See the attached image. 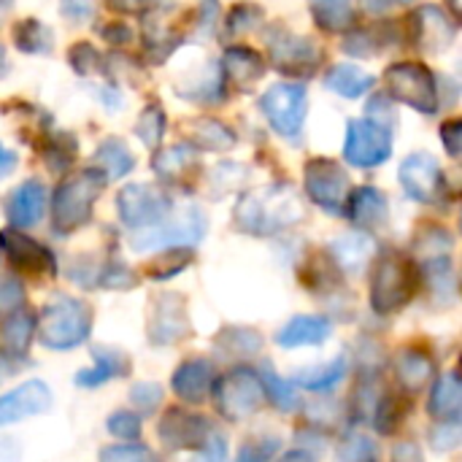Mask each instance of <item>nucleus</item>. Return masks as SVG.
<instances>
[{
	"label": "nucleus",
	"mask_w": 462,
	"mask_h": 462,
	"mask_svg": "<svg viewBox=\"0 0 462 462\" xmlns=\"http://www.w3.org/2000/svg\"><path fill=\"white\" fill-rule=\"evenodd\" d=\"M306 206L292 184H273L249 192L236 206V225L249 236H273L303 222Z\"/></svg>",
	"instance_id": "f257e3e1"
},
{
	"label": "nucleus",
	"mask_w": 462,
	"mask_h": 462,
	"mask_svg": "<svg viewBox=\"0 0 462 462\" xmlns=\"http://www.w3.org/2000/svg\"><path fill=\"white\" fill-rule=\"evenodd\" d=\"M92 330V309L81 298L57 295L43 306L38 322V338L46 349L68 352L81 346Z\"/></svg>",
	"instance_id": "f03ea898"
},
{
	"label": "nucleus",
	"mask_w": 462,
	"mask_h": 462,
	"mask_svg": "<svg viewBox=\"0 0 462 462\" xmlns=\"http://www.w3.org/2000/svg\"><path fill=\"white\" fill-rule=\"evenodd\" d=\"M106 187L100 171H79L68 176L51 198V227L57 236H68L84 227L92 217V206Z\"/></svg>",
	"instance_id": "7ed1b4c3"
},
{
	"label": "nucleus",
	"mask_w": 462,
	"mask_h": 462,
	"mask_svg": "<svg viewBox=\"0 0 462 462\" xmlns=\"http://www.w3.org/2000/svg\"><path fill=\"white\" fill-rule=\"evenodd\" d=\"M420 287V273L403 254L384 252L376 260L371 279V309L376 314H393L403 309Z\"/></svg>",
	"instance_id": "20e7f679"
},
{
	"label": "nucleus",
	"mask_w": 462,
	"mask_h": 462,
	"mask_svg": "<svg viewBox=\"0 0 462 462\" xmlns=\"http://www.w3.org/2000/svg\"><path fill=\"white\" fill-rule=\"evenodd\" d=\"M206 236V217L198 206H184L179 211H171L160 225L149 230H138L133 236L135 252H152V249H181L195 246Z\"/></svg>",
	"instance_id": "39448f33"
},
{
	"label": "nucleus",
	"mask_w": 462,
	"mask_h": 462,
	"mask_svg": "<svg viewBox=\"0 0 462 462\" xmlns=\"http://www.w3.org/2000/svg\"><path fill=\"white\" fill-rule=\"evenodd\" d=\"M265 406L263 379L252 368H233L217 382V411L227 422H244Z\"/></svg>",
	"instance_id": "423d86ee"
},
{
	"label": "nucleus",
	"mask_w": 462,
	"mask_h": 462,
	"mask_svg": "<svg viewBox=\"0 0 462 462\" xmlns=\"http://www.w3.org/2000/svg\"><path fill=\"white\" fill-rule=\"evenodd\" d=\"M260 108H263L265 119L271 122V127L282 138L295 141V143L300 141L306 114H309L306 87H300V84H276L263 95Z\"/></svg>",
	"instance_id": "0eeeda50"
},
{
	"label": "nucleus",
	"mask_w": 462,
	"mask_h": 462,
	"mask_svg": "<svg viewBox=\"0 0 462 462\" xmlns=\"http://www.w3.org/2000/svg\"><path fill=\"white\" fill-rule=\"evenodd\" d=\"M387 89L398 103L411 106L414 111L422 114H436L439 111V87H436V76L420 65V62H398L390 65L384 73Z\"/></svg>",
	"instance_id": "6e6552de"
},
{
	"label": "nucleus",
	"mask_w": 462,
	"mask_h": 462,
	"mask_svg": "<svg viewBox=\"0 0 462 462\" xmlns=\"http://www.w3.org/2000/svg\"><path fill=\"white\" fill-rule=\"evenodd\" d=\"M393 154V130L390 125L365 116L352 119L344 141V160L355 168H376Z\"/></svg>",
	"instance_id": "1a4fd4ad"
},
{
	"label": "nucleus",
	"mask_w": 462,
	"mask_h": 462,
	"mask_svg": "<svg viewBox=\"0 0 462 462\" xmlns=\"http://www.w3.org/2000/svg\"><path fill=\"white\" fill-rule=\"evenodd\" d=\"M116 211L122 225L138 233L160 225L173 211V200L154 184H130L119 192Z\"/></svg>",
	"instance_id": "9d476101"
},
{
	"label": "nucleus",
	"mask_w": 462,
	"mask_h": 462,
	"mask_svg": "<svg viewBox=\"0 0 462 462\" xmlns=\"http://www.w3.org/2000/svg\"><path fill=\"white\" fill-rule=\"evenodd\" d=\"M268 57L282 73L311 76L322 62V51L311 38L295 35L284 27H273L268 35Z\"/></svg>",
	"instance_id": "9b49d317"
},
{
	"label": "nucleus",
	"mask_w": 462,
	"mask_h": 462,
	"mask_svg": "<svg viewBox=\"0 0 462 462\" xmlns=\"http://www.w3.org/2000/svg\"><path fill=\"white\" fill-rule=\"evenodd\" d=\"M306 192L322 211L341 217L349 195V176L338 162L317 157L306 165Z\"/></svg>",
	"instance_id": "f8f14e48"
},
{
	"label": "nucleus",
	"mask_w": 462,
	"mask_h": 462,
	"mask_svg": "<svg viewBox=\"0 0 462 462\" xmlns=\"http://www.w3.org/2000/svg\"><path fill=\"white\" fill-rule=\"evenodd\" d=\"M401 184L406 195L417 203H441L444 198V171L433 154H409L401 165Z\"/></svg>",
	"instance_id": "ddd939ff"
},
{
	"label": "nucleus",
	"mask_w": 462,
	"mask_h": 462,
	"mask_svg": "<svg viewBox=\"0 0 462 462\" xmlns=\"http://www.w3.org/2000/svg\"><path fill=\"white\" fill-rule=\"evenodd\" d=\"M211 430L214 428L208 425V420H203L198 414H189V411H181V409H168L162 414V420L157 422L160 441L173 452H179V449H200Z\"/></svg>",
	"instance_id": "4468645a"
},
{
	"label": "nucleus",
	"mask_w": 462,
	"mask_h": 462,
	"mask_svg": "<svg viewBox=\"0 0 462 462\" xmlns=\"http://www.w3.org/2000/svg\"><path fill=\"white\" fill-rule=\"evenodd\" d=\"M189 336V319L184 300L179 295H160L149 314V341L154 346H168Z\"/></svg>",
	"instance_id": "2eb2a0df"
},
{
	"label": "nucleus",
	"mask_w": 462,
	"mask_h": 462,
	"mask_svg": "<svg viewBox=\"0 0 462 462\" xmlns=\"http://www.w3.org/2000/svg\"><path fill=\"white\" fill-rule=\"evenodd\" d=\"M0 249L5 254V260L22 273H32V276L54 273V254L43 244L27 238L19 230H3L0 233Z\"/></svg>",
	"instance_id": "dca6fc26"
},
{
	"label": "nucleus",
	"mask_w": 462,
	"mask_h": 462,
	"mask_svg": "<svg viewBox=\"0 0 462 462\" xmlns=\"http://www.w3.org/2000/svg\"><path fill=\"white\" fill-rule=\"evenodd\" d=\"M49 409H51V390L43 382L30 379L0 398V428L38 417Z\"/></svg>",
	"instance_id": "f3484780"
},
{
	"label": "nucleus",
	"mask_w": 462,
	"mask_h": 462,
	"mask_svg": "<svg viewBox=\"0 0 462 462\" xmlns=\"http://www.w3.org/2000/svg\"><path fill=\"white\" fill-rule=\"evenodd\" d=\"M411 35L420 49L444 51L447 46H452L457 27L439 5H422L417 14H411Z\"/></svg>",
	"instance_id": "a211bd4d"
},
{
	"label": "nucleus",
	"mask_w": 462,
	"mask_h": 462,
	"mask_svg": "<svg viewBox=\"0 0 462 462\" xmlns=\"http://www.w3.org/2000/svg\"><path fill=\"white\" fill-rule=\"evenodd\" d=\"M214 363L211 360H203V357H189L184 360L176 374H173V395L181 401V403H189V406H200L206 403L211 387H214Z\"/></svg>",
	"instance_id": "6ab92c4d"
},
{
	"label": "nucleus",
	"mask_w": 462,
	"mask_h": 462,
	"mask_svg": "<svg viewBox=\"0 0 462 462\" xmlns=\"http://www.w3.org/2000/svg\"><path fill=\"white\" fill-rule=\"evenodd\" d=\"M46 187L38 181V179H30L24 184H19L8 203H5V214H8V222L14 230H27V227H35L43 214H46Z\"/></svg>",
	"instance_id": "aec40b11"
},
{
	"label": "nucleus",
	"mask_w": 462,
	"mask_h": 462,
	"mask_svg": "<svg viewBox=\"0 0 462 462\" xmlns=\"http://www.w3.org/2000/svg\"><path fill=\"white\" fill-rule=\"evenodd\" d=\"M265 70V60L249 46H227L222 54V81L233 84L236 89H252Z\"/></svg>",
	"instance_id": "412c9836"
},
{
	"label": "nucleus",
	"mask_w": 462,
	"mask_h": 462,
	"mask_svg": "<svg viewBox=\"0 0 462 462\" xmlns=\"http://www.w3.org/2000/svg\"><path fill=\"white\" fill-rule=\"evenodd\" d=\"M95 363L92 368H81L76 374V384L84 387V390H92V387H103L108 384L111 379H125L130 376V357L114 346H95L92 352Z\"/></svg>",
	"instance_id": "4be33fe9"
},
{
	"label": "nucleus",
	"mask_w": 462,
	"mask_h": 462,
	"mask_svg": "<svg viewBox=\"0 0 462 462\" xmlns=\"http://www.w3.org/2000/svg\"><path fill=\"white\" fill-rule=\"evenodd\" d=\"M333 336V325L328 317L319 314H300L292 317L279 333H276V344L284 349H300V346H319Z\"/></svg>",
	"instance_id": "5701e85b"
},
{
	"label": "nucleus",
	"mask_w": 462,
	"mask_h": 462,
	"mask_svg": "<svg viewBox=\"0 0 462 462\" xmlns=\"http://www.w3.org/2000/svg\"><path fill=\"white\" fill-rule=\"evenodd\" d=\"M344 211L349 214V219L357 227H384L387 217H390V206L382 189L376 187H357L355 192L346 195V206Z\"/></svg>",
	"instance_id": "b1692460"
},
{
	"label": "nucleus",
	"mask_w": 462,
	"mask_h": 462,
	"mask_svg": "<svg viewBox=\"0 0 462 462\" xmlns=\"http://www.w3.org/2000/svg\"><path fill=\"white\" fill-rule=\"evenodd\" d=\"M395 376L406 393H420L436 376V363L417 346H406L395 357Z\"/></svg>",
	"instance_id": "393cba45"
},
{
	"label": "nucleus",
	"mask_w": 462,
	"mask_h": 462,
	"mask_svg": "<svg viewBox=\"0 0 462 462\" xmlns=\"http://www.w3.org/2000/svg\"><path fill=\"white\" fill-rule=\"evenodd\" d=\"M428 411L439 422H460L462 414V384L457 371L441 374L436 379V387L430 393Z\"/></svg>",
	"instance_id": "a878e982"
},
{
	"label": "nucleus",
	"mask_w": 462,
	"mask_h": 462,
	"mask_svg": "<svg viewBox=\"0 0 462 462\" xmlns=\"http://www.w3.org/2000/svg\"><path fill=\"white\" fill-rule=\"evenodd\" d=\"M346 371H349V360L341 355V357H333V360H328L322 365L295 371L292 384H298L303 390H311V393H328V390H333L336 384H341L346 379Z\"/></svg>",
	"instance_id": "bb28decb"
},
{
	"label": "nucleus",
	"mask_w": 462,
	"mask_h": 462,
	"mask_svg": "<svg viewBox=\"0 0 462 462\" xmlns=\"http://www.w3.org/2000/svg\"><path fill=\"white\" fill-rule=\"evenodd\" d=\"M32 333H35V317H32V311H27V309H22V306L14 309V311L5 317L3 328H0L5 352H8L11 357L22 360V357L27 355L30 344H32Z\"/></svg>",
	"instance_id": "cd10ccee"
},
{
	"label": "nucleus",
	"mask_w": 462,
	"mask_h": 462,
	"mask_svg": "<svg viewBox=\"0 0 462 462\" xmlns=\"http://www.w3.org/2000/svg\"><path fill=\"white\" fill-rule=\"evenodd\" d=\"M325 84H328V89L338 92L341 97L355 100V97H363V95L374 87V76L365 73V70L357 68V65H346V62H344V65L330 68V73L325 76Z\"/></svg>",
	"instance_id": "c85d7f7f"
},
{
	"label": "nucleus",
	"mask_w": 462,
	"mask_h": 462,
	"mask_svg": "<svg viewBox=\"0 0 462 462\" xmlns=\"http://www.w3.org/2000/svg\"><path fill=\"white\" fill-rule=\"evenodd\" d=\"M330 254L346 273H360L374 254V241L365 236H341L330 244Z\"/></svg>",
	"instance_id": "c756f323"
},
{
	"label": "nucleus",
	"mask_w": 462,
	"mask_h": 462,
	"mask_svg": "<svg viewBox=\"0 0 462 462\" xmlns=\"http://www.w3.org/2000/svg\"><path fill=\"white\" fill-rule=\"evenodd\" d=\"M95 165L100 168V173L108 179H122L133 171L135 157L130 154V149L119 141V138H106L97 152H95Z\"/></svg>",
	"instance_id": "7c9ffc66"
},
{
	"label": "nucleus",
	"mask_w": 462,
	"mask_h": 462,
	"mask_svg": "<svg viewBox=\"0 0 462 462\" xmlns=\"http://www.w3.org/2000/svg\"><path fill=\"white\" fill-rule=\"evenodd\" d=\"M311 16L328 32H341L355 22V3L352 0H309Z\"/></svg>",
	"instance_id": "2f4dec72"
},
{
	"label": "nucleus",
	"mask_w": 462,
	"mask_h": 462,
	"mask_svg": "<svg viewBox=\"0 0 462 462\" xmlns=\"http://www.w3.org/2000/svg\"><path fill=\"white\" fill-rule=\"evenodd\" d=\"M260 379H263L265 401H271L279 411H295V409L300 406V398H298V393H295V384H292L290 379H282V376L273 371L271 363L263 365Z\"/></svg>",
	"instance_id": "473e14b6"
},
{
	"label": "nucleus",
	"mask_w": 462,
	"mask_h": 462,
	"mask_svg": "<svg viewBox=\"0 0 462 462\" xmlns=\"http://www.w3.org/2000/svg\"><path fill=\"white\" fill-rule=\"evenodd\" d=\"M14 43H16V49H22V51L46 54V51H51V46H54V35H51V30H49L43 22H38V19H24V22H19V24L14 27Z\"/></svg>",
	"instance_id": "72a5a7b5"
},
{
	"label": "nucleus",
	"mask_w": 462,
	"mask_h": 462,
	"mask_svg": "<svg viewBox=\"0 0 462 462\" xmlns=\"http://www.w3.org/2000/svg\"><path fill=\"white\" fill-rule=\"evenodd\" d=\"M217 349H222L225 355L230 357H249V355H257L263 349V338L257 330L252 328H227L219 333L217 338Z\"/></svg>",
	"instance_id": "f704fd0d"
},
{
	"label": "nucleus",
	"mask_w": 462,
	"mask_h": 462,
	"mask_svg": "<svg viewBox=\"0 0 462 462\" xmlns=\"http://www.w3.org/2000/svg\"><path fill=\"white\" fill-rule=\"evenodd\" d=\"M387 387L382 384V382H376V379H365V382H360L357 384V390H355V395H352V409H355V417L360 420V422H374V417H376V411H379V406H382V401L387 398Z\"/></svg>",
	"instance_id": "c9c22d12"
},
{
	"label": "nucleus",
	"mask_w": 462,
	"mask_h": 462,
	"mask_svg": "<svg viewBox=\"0 0 462 462\" xmlns=\"http://www.w3.org/2000/svg\"><path fill=\"white\" fill-rule=\"evenodd\" d=\"M195 160H198V154H195L192 146H171V149H165V152H160L154 157V171L165 181H173L181 173H187L195 165Z\"/></svg>",
	"instance_id": "e433bc0d"
},
{
	"label": "nucleus",
	"mask_w": 462,
	"mask_h": 462,
	"mask_svg": "<svg viewBox=\"0 0 462 462\" xmlns=\"http://www.w3.org/2000/svg\"><path fill=\"white\" fill-rule=\"evenodd\" d=\"M192 141L198 149H208V152H227L236 146V135L230 127H225L217 119H200L198 130L192 133Z\"/></svg>",
	"instance_id": "4c0bfd02"
},
{
	"label": "nucleus",
	"mask_w": 462,
	"mask_h": 462,
	"mask_svg": "<svg viewBox=\"0 0 462 462\" xmlns=\"http://www.w3.org/2000/svg\"><path fill=\"white\" fill-rule=\"evenodd\" d=\"M425 279H428V287L436 298H441V303H449L452 295H455V271H452V263L447 257H430L425 263Z\"/></svg>",
	"instance_id": "58836bf2"
},
{
	"label": "nucleus",
	"mask_w": 462,
	"mask_h": 462,
	"mask_svg": "<svg viewBox=\"0 0 462 462\" xmlns=\"http://www.w3.org/2000/svg\"><path fill=\"white\" fill-rule=\"evenodd\" d=\"M379 457V447L360 433H349L346 439H341L338 449H336V460L338 462H376Z\"/></svg>",
	"instance_id": "ea45409f"
},
{
	"label": "nucleus",
	"mask_w": 462,
	"mask_h": 462,
	"mask_svg": "<svg viewBox=\"0 0 462 462\" xmlns=\"http://www.w3.org/2000/svg\"><path fill=\"white\" fill-rule=\"evenodd\" d=\"M135 133L138 138L146 143V146H157L162 141V133H165V111L160 106H146L135 122Z\"/></svg>",
	"instance_id": "a19ab883"
},
{
	"label": "nucleus",
	"mask_w": 462,
	"mask_h": 462,
	"mask_svg": "<svg viewBox=\"0 0 462 462\" xmlns=\"http://www.w3.org/2000/svg\"><path fill=\"white\" fill-rule=\"evenodd\" d=\"M100 462H160V457L143 444H114L100 452Z\"/></svg>",
	"instance_id": "79ce46f5"
},
{
	"label": "nucleus",
	"mask_w": 462,
	"mask_h": 462,
	"mask_svg": "<svg viewBox=\"0 0 462 462\" xmlns=\"http://www.w3.org/2000/svg\"><path fill=\"white\" fill-rule=\"evenodd\" d=\"M279 439L276 436H260V439H249L236 462H273L276 452H279Z\"/></svg>",
	"instance_id": "37998d69"
},
{
	"label": "nucleus",
	"mask_w": 462,
	"mask_h": 462,
	"mask_svg": "<svg viewBox=\"0 0 462 462\" xmlns=\"http://www.w3.org/2000/svg\"><path fill=\"white\" fill-rule=\"evenodd\" d=\"M108 433L122 441H135L141 436V417L133 411H114L106 422Z\"/></svg>",
	"instance_id": "c03bdc74"
},
{
	"label": "nucleus",
	"mask_w": 462,
	"mask_h": 462,
	"mask_svg": "<svg viewBox=\"0 0 462 462\" xmlns=\"http://www.w3.org/2000/svg\"><path fill=\"white\" fill-rule=\"evenodd\" d=\"M130 401H133V406L141 409L143 414H152V411L160 406V401H162V387L154 384V382H138V384H133V390H130Z\"/></svg>",
	"instance_id": "a18cd8bd"
},
{
	"label": "nucleus",
	"mask_w": 462,
	"mask_h": 462,
	"mask_svg": "<svg viewBox=\"0 0 462 462\" xmlns=\"http://www.w3.org/2000/svg\"><path fill=\"white\" fill-rule=\"evenodd\" d=\"M260 19H263V11H260L257 5L241 3V5H236V8L230 11V16H227V32H230V35H238V32H244V30H252Z\"/></svg>",
	"instance_id": "49530a36"
},
{
	"label": "nucleus",
	"mask_w": 462,
	"mask_h": 462,
	"mask_svg": "<svg viewBox=\"0 0 462 462\" xmlns=\"http://www.w3.org/2000/svg\"><path fill=\"white\" fill-rule=\"evenodd\" d=\"M24 303V287L14 276H0V314H11Z\"/></svg>",
	"instance_id": "de8ad7c7"
},
{
	"label": "nucleus",
	"mask_w": 462,
	"mask_h": 462,
	"mask_svg": "<svg viewBox=\"0 0 462 462\" xmlns=\"http://www.w3.org/2000/svg\"><path fill=\"white\" fill-rule=\"evenodd\" d=\"M430 441L441 452L455 449L460 444V422H436V428L430 430Z\"/></svg>",
	"instance_id": "09e8293b"
},
{
	"label": "nucleus",
	"mask_w": 462,
	"mask_h": 462,
	"mask_svg": "<svg viewBox=\"0 0 462 462\" xmlns=\"http://www.w3.org/2000/svg\"><path fill=\"white\" fill-rule=\"evenodd\" d=\"M70 65L79 70V73H92V70H100V54L89 46V43H76L70 49Z\"/></svg>",
	"instance_id": "8fccbe9b"
},
{
	"label": "nucleus",
	"mask_w": 462,
	"mask_h": 462,
	"mask_svg": "<svg viewBox=\"0 0 462 462\" xmlns=\"http://www.w3.org/2000/svg\"><path fill=\"white\" fill-rule=\"evenodd\" d=\"M198 452H200V462H227V439L214 428Z\"/></svg>",
	"instance_id": "3c124183"
},
{
	"label": "nucleus",
	"mask_w": 462,
	"mask_h": 462,
	"mask_svg": "<svg viewBox=\"0 0 462 462\" xmlns=\"http://www.w3.org/2000/svg\"><path fill=\"white\" fill-rule=\"evenodd\" d=\"M60 11L68 22H87L95 14V0H60Z\"/></svg>",
	"instance_id": "603ef678"
},
{
	"label": "nucleus",
	"mask_w": 462,
	"mask_h": 462,
	"mask_svg": "<svg viewBox=\"0 0 462 462\" xmlns=\"http://www.w3.org/2000/svg\"><path fill=\"white\" fill-rule=\"evenodd\" d=\"M441 141H444V146H447V154H449V157H457V154H460V146H462L460 119H452V122H447V125L441 127Z\"/></svg>",
	"instance_id": "864d4df0"
},
{
	"label": "nucleus",
	"mask_w": 462,
	"mask_h": 462,
	"mask_svg": "<svg viewBox=\"0 0 462 462\" xmlns=\"http://www.w3.org/2000/svg\"><path fill=\"white\" fill-rule=\"evenodd\" d=\"M393 462H422V452L414 441H401L393 449Z\"/></svg>",
	"instance_id": "5fc2aeb1"
},
{
	"label": "nucleus",
	"mask_w": 462,
	"mask_h": 462,
	"mask_svg": "<svg viewBox=\"0 0 462 462\" xmlns=\"http://www.w3.org/2000/svg\"><path fill=\"white\" fill-rule=\"evenodd\" d=\"M154 3H157V0H108L111 8L125 11V14H138V11H143V8H149V5H154Z\"/></svg>",
	"instance_id": "6e6d98bb"
},
{
	"label": "nucleus",
	"mask_w": 462,
	"mask_h": 462,
	"mask_svg": "<svg viewBox=\"0 0 462 462\" xmlns=\"http://www.w3.org/2000/svg\"><path fill=\"white\" fill-rule=\"evenodd\" d=\"M14 165H16V154L0 146V176H5L8 171H14Z\"/></svg>",
	"instance_id": "4d7b16f0"
},
{
	"label": "nucleus",
	"mask_w": 462,
	"mask_h": 462,
	"mask_svg": "<svg viewBox=\"0 0 462 462\" xmlns=\"http://www.w3.org/2000/svg\"><path fill=\"white\" fill-rule=\"evenodd\" d=\"M279 462H317L309 452H303V449H295V452H290V455H284Z\"/></svg>",
	"instance_id": "13d9d810"
},
{
	"label": "nucleus",
	"mask_w": 462,
	"mask_h": 462,
	"mask_svg": "<svg viewBox=\"0 0 462 462\" xmlns=\"http://www.w3.org/2000/svg\"><path fill=\"white\" fill-rule=\"evenodd\" d=\"M11 5H14V0H0V22L5 19V14L11 11Z\"/></svg>",
	"instance_id": "bf43d9fd"
},
{
	"label": "nucleus",
	"mask_w": 462,
	"mask_h": 462,
	"mask_svg": "<svg viewBox=\"0 0 462 462\" xmlns=\"http://www.w3.org/2000/svg\"><path fill=\"white\" fill-rule=\"evenodd\" d=\"M11 371H14V368H11V365H8L5 360H0V382H3V379H5V376L11 374Z\"/></svg>",
	"instance_id": "052dcab7"
},
{
	"label": "nucleus",
	"mask_w": 462,
	"mask_h": 462,
	"mask_svg": "<svg viewBox=\"0 0 462 462\" xmlns=\"http://www.w3.org/2000/svg\"><path fill=\"white\" fill-rule=\"evenodd\" d=\"M5 73V51H3V46H0V76Z\"/></svg>",
	"instance_id": "680f3d73"
},
{
	"label": "nucleus",
	"mask_w": 462,
	"mask_h": 462,
	"mask_svg": "<svg viewBox=\"0 0 462 462\" xmlns=\"http://www.w3.org/2000/svg\"><path fill=\"white\" fill-rule=\"evenodd\" d=\"M449 5H452L455 14H460V0H449Z\"/></svg>",
	"instance_id": "e2e57ef3"
},
{
	"label": "nucleus",
	"mask_w": 462,
	"mask_h": 462,
	"mask_svg": "<svg viewBox=\"0 0 462 462\" xmlns=\"http://www.w3.org/2000/svg\"><path fill=\"white\" fill-rule=\"evenodd\" d=\"M403 3H411V0H403Z\"/></svg>",
	"instance_id": "0e129e2a"
}]
</instances>
